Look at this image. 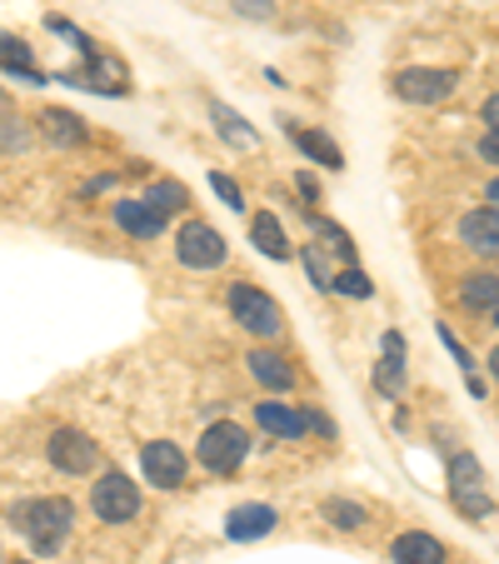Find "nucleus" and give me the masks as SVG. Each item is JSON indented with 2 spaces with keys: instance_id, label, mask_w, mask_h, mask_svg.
<instances>
[{
  "instance_id": "nucleus-1",
  "label": "nucleus",
  "mask_w": 499,
  "mask_h": 564,
  "mask_svg": "<svg viewBox=\"0 0 499 564\" xmlns=\"http://www.w3.org/2000/svg\"><path fill=\"white\" fill-rule=\"evenodd\" d=\"M15 524L25 530L35 554H55L70 534V505L65 500H31L25 510H15Z\"/></svg>"
},
{
  "instance_id": "nucleus-2",
  "label": "nucleus",
  "mask_w": 499,
  "mask_h": 564,
  "mask_svg": "<svg viewBox=\"0 0 499 564\" xmlns=\"http://www.w3.org/2000/svg\"><path fill=\"white\" fill-rule=\"evenodd\" d=\"M90 510L100 514L106 524H126L140 514V490H135V479L116 475L110 469L106 479H96V490H90Z\"/></svg>"
},
{
  "instance_id": "nucleus-3",
  "label": "nucleus",
  "mask_w": 499,
  "mask_h": 564,
  "mask_svg": "<svg viewBox=\"0 0 499 564\" xmlns=\"http://www.w3.org/2000/svg\"><path fill=\"white\" fill-rule=\"evenodd\" d=\"M455 70H430V65H410V70L394 75V96L414 100V106H440V100L455 96Z\"/></svg>"
},
{
  "instance_id": "nucleus-4",
  "label": "nucleus",
  "mask_w": 499,
  "mask_h": 564,
  "mask_svg": "<svg viewBox=\"0 0 499 564\" xmlns=\"http://www.w3.org/2000/svg\"><path fill=\"white\" fill-rule=\"evenodd\" d=\"M230 315L240 319L250 335H280V305L270 295H260V290H250V285H235L230 290Z\"/></svg>"
},
{
  "instance_id": "nucleus-5",
  "label": "nucleus",
  "mask_w": 499,
  "mask_h": 564,
  "mask_svg": "<svg viewBox=\"0 0 499 564\" xmlns=\"http://www.w3.org/2000/svg\"><path fill=\"white\" fill-rule=\"evenodd\" d=\"M245 449H250V440H245L240 425H210L200 440V465L215 469V475H230V469H240Z\"/></svg>"
},
{
  "instance_id": "nucleus-6",
  "label": "nucleus",
  "mask_w": 499,
  "mask_h": 564,
  "mask_svg": "<svg viewBox=\"0 0 499 564\" xmlns=\"http://www.w3.org/2000/svg\"><path fill=\"white\" fill-rule=\"evenodd\" d=\"M51 465L65 469V475H90V469L100 465V449L90 435H80V430H55L51 435Z\"/></svg>"
},
{
  "instance_id": "nucleus-7",
  "label": "nucleus",
  "mask_w": 499,
  "mask_h": 564,
  "mask_svg": "<svg viewBox=\"0 0 499 564\" xmlns=\"http://www.w3.org/2000/svg\"><path fill=\"white\" fill-rule=\"evenodd\" d=\"M175 256H181V265H191V270H215L225 260V240L210 230V225H185L181 230V240H175Z\"/></svg>"
},
{
  "instance_id": "nucleus-8",
  "label": "nucleus",
  "mask_w": 499,
  "mask_h": 564,
  "mask_svg": "<svg viewBox=\"0 0 499 564\" xmlns=\"http://www.w3.org/2000/svg\"><path fill=\"white\" fill-rule=\"evenodd\" d=\"M140 465H145V479L160 485V490H175L185 479V455H181V445H171V440H150Z\"/></svg>"
},
{
  "instance_id": "nucleus-9",
  "label": "nucleus",
  "mask_w": 499,
  "mask_h": 564,
  "mask_svg": "<svg viewBox=\"0 0 499 564\" xmlns=\"http://www.w3.org/2000/svg\"><path fill=\"white\" fill-rule=\"evenodd\" d=\"M479 485H485V469H479V459L475 455H459L455 459V505L465 514H475V520H485L489 500L479 495Z\"/></svg>"
},
{
  "instance_id": "nucleus-10",
  "label": "nucleus",
  "mask_w": 499,
  "mask_h": 564,
  "mask_svg": "<svg viewBox=\"0 0 499 564\" xmlns=\"http://www.w3.org/2000/svg\"><path fill=\"white\" fill-rule=\"evenodd\" d=\"M459 240L479 256H499V205H485V210H469L459 220Z\"/></svg>"
},
{
  "instance_id": "nucleus-11",
  "label": "nucleus",
  "mask_w": 499,
  "mask_h": 564,
  "mask_svg": "<svg viewBox=\"0 0 499 564\" xmlns=\"http://www.w3.org/2000/svg\"><path fill=\"white\" fill-rule=\"evenodd\" d=\"M275 530V510H270V505H240V510L230 514V520H225V534H230V540H260V534H270Z\"/></svg>"
},
{
  "instance_id": "nucleus-12",
  "label": "nucleus",
  "mask_w": 499,
  "mask_h": 564,
  "mask_svg": "<svg viewBox=\"0 0 499 564\" xmlns=\"http://www.w3.org/2000/svg\"><path fill=\"white\" fill-rule=\"evenodd\" d=\"M116 220H120V230H130L135 240H150V235L165 230V215H160L155 205H145V200H120Z\"/></svg>"
},
{
  "instance_id": "nucleus-13",
  "label": "nucleus",
  "mask_w": 499,
  "mask_h": 564,
  "mask_svg": "<svg viewBox=\"0 0 499 564\" xmlns=\"http://www.w3.org/2000/svg\"><path fill=\"white\" fill-rule=\"evenodd\" d=\"M394 560L400 564H445V544L435 540V534H400V540H394Z\"/></svg>"
},
{
  "instance_id": "nucleus-14",
  "label": "nucleus",
  "mask_w": 499,
  "mask_h": 564,
  "mask_svg": "<svg viewBox=\"0 0 499 564\" xmlns=\"http://www.w3.org/2000/svg\"><path fill=\"white\" fill-rule=\"evenodd\" d=\"M250 375H256L260 384H270V390H290V384H295V370H290L285 355H275V350L250 355Z\"/></svg>"
},
{
  "instance_id": "nucleus-15",
  "label": "nucleus",
  "mask_w": 499,
  "mask_h": 564,
  "mask_svg": "<svg viewBox=\"0 0 499 564\" xmlns=\"http://www.w3.org/2000/svg\"><path fill=\"white\" fill-rule=\"evenodd\" d=\"M290 135H295V145L305 150V155L315 160V165H325V171H340V165H345L340 145H335L329 135H319V130H290Z\"/></svg>"
},
{
  "instance_id": "nucleus-16",
  "label": "nucleus",
  "mask_w": 499,
  "mask_h": 564,
  "mask_svg": "<svg viewBox=\"0 0 499 564\" xmlns=\"http://www.w3.org/2000/svg\"><path fill=\"white\" fill-rule=\"evenodd\" d=\"M256 420H260V430H265V435H280V440H300V435H305V415H290L285 405H260Z\"/></svg>"
},
{
  "instance_id": "nucleus-17",
  "label": "nucleus",
  "mask_w": 499,
  "mask_h": 564,
  "mask_svg": "<svg viewBox=\"0 0 499 564\" xmlns=\"http://www.w3.org/2000/svg\"><path fill=\"white\" fill-rule=\"evenodd\" d=\"M250 240H256V246L265 250L270 260H290L285 230H280V220H275V215H256V220H250Z\"/></svg>"
},
{
  "instance_id": "nucleus-18",
  "label": "nucleus",
  "mask_w": 499,
  "mask_h": 564,
  "mask_svg": "<svg viewBox=\"0 0 499 564\" xmlns=\"http://www.w3.org/2000/svg\"><path fill=\"white\" fill-rule=\"evenodd\" d=\"M459 300L475 310H495L499 305V275L495 270H485V275H469L465 285H459Z\"/></svg>"
},
{
  "instance_id": "nucleus-19",
  "label": "nucleus",
  "mask_w": 499,
  "mask_h": 564,
  "mask_svg": "<svg viewBox=\"0 0 499 564\" xmlns=\"http://www.w3.org/2000/svg\"><path fill=\"white\" fill-rule=\"evenodd\" d=\"M41 126H45V135H51L55 145H80V140H86V126H80L70 110H45Z\"/></svg>"
},
{
  "instance_id": "nucleus-20",
  "label": "nucleus",
  "mask_w": 499,
  "mask_h": 564,
  "mask_svg": "<svg viewBox=\"0 0 499 564\" xmlns=\"http://www.w3.org/2000/svg\"><path fill=\"white\" fill-rule=\"evenodd\" d=\"M325 520L335 524V530H360V524H365V505H355V500H325Z\"/></svg>"
},
{
  "instance_id": "nucleus-21",
  "label": "nucleus",
  "mask_w": 499,
  "mask_h": 564,
  "mask_svg": "<svg viewBox=\"0 0 499 564\" xmlns=\"http://www.w3.org/2000/svg\"><path fill=\"white\" fill-rule=\"evenodd\" d=\"M145 205H155L160 215H175V210H181V205H185V185H175V181H160V185H150Z\"/></svg>"
},
{
  "instance_id": "nucleus-22",
  "label": "nucleus",
  "mask_w": 499,
  "mask_h": 564,
  "mask_svg": "<svg viewBox=\"0 0 499 564\" xmlns=\"http://www.w3.org/2000/svg\"><path fill=\"white\" fill-rule=\"evenodd\" d=\"M215 126H220L225 135L235 140V145H256V130H250V126H240V116H235L230 106H215Z\"/></svg>"
},
{
  "instance_id": "nucleus-23",
  "label": "nucleus",
  "mask_w": 499,
  "mask_h": 564,
  "mask_svg": "<svg viewBox=\"0 0 499 564\" xmlns=\"http://www.w3.org/2000/svg\"><path fill=\"white\" fill-rule=\"evenodd\" d=\"M310 225H315V235H325V246H335V250H340V256H345V260H350V256H355V246H350V235H345V230H340V225H329V220H319V215H315V220H310Z\"/></svg>"
},
{
  "instance_id": "nucleus-24",
  "label": "nucleus",
  "mask_w": 499,
  "mask_h": 564,
  "mask_svg": "<svg viewBox=\"0 0 499 564\" xmlns=\"http://www.w3.org/2000/svg\"><path fill=\"white\" fill-rule=\"evenodd\" d=\"M335 290H345V295H355V300H370V280L360 275V270H340V275L329 280Z\"/></svg>"
},
{
  "instance_id": "nucleus-25",
  "label": "nucleus",
  "mask_w": 499,
  "mask_h": 564,
  "mask_svg": "<svg viewBox=\"0 0 499 564\" xmlns=\"http://www.w3.org/2000/svg\"><path fill=\"white\" fill-rule=\"evenodd\" d=\"M210 185H215V195H220V200L230 205V210H240V205H245V200H240V185H235L230 175H220V171H215V175H210Z\"/></svg>"
},
{
  "instance_id": "nucleus-26",
  "label": "nucleus",
  "mask_w": 499,
  "mask_h": 564,
  "mask_svg": "<svg viewBox=\"0 0 499 564\" xmlns=\"http://www.w3.org/2000/svg\"><path fill=\"white\" fill-rule=\"evenodd\" d=\"M235 11L250 15V21H270V15H275V0H235Z\"/></svg>"
},
{
  "instance_id": "nucleus-27",
  "label": "nucleus",
  "mask_w": 499,
  "mask_h": 564,
  "mask_svg": "<svg viewBox=\"0 0 499 564\" xmlns=\"http://www.w3.org/2000/svg\"><path fill=\"white\" fill-rule=\"evenodd\" d=\"M305 265H310V275H315V285H319V290H329V280H335V275L325 270V260H319L315 250H305Z\"/></svg>"
},
{
  "instance_id": "nucleus-28",
  "label": "nucleus",
  "mask_w": 499,
  "mask_h": 564,
  "mask_svg": "<svg viewBox=\"0 0 499 564\" xmlns=\"http://www.w3.org/2000/svg\"><path fill=\"white\" fill-rule=\"evenodd\" d=\"M479 155H485V160H495V165H499V130H489V135L479 140Z\"/></svg>"
},
{
  "instance_id": "nucleus-29",
  "label": "nucleus",
  "mask_w": 499,
  "mask_h": 564,
  "mask_svg": "<svg viewBox=\"0 0 499 564\" xmlns=\"http://www.w3.org/2000/svg\"><path fill=\"white\" fill-rule=\"evenodd\" d=\"M485 120H489V130H499V96L485 100Z\"/></svg>"
},
{
  "instance_id": "nucleus-30",
  "label": "nucleus",
  "mask_w": 499,
  "mask_h": 564,
  "mask_svg": "<svg viewBox=\"0 0 499 564\" xmlns=\"http://www.w3.org/2000/svg\"><path fill=\"white\" fill-rule=\"evenodd\" d=\"M489 375L499 380V345H495V355H489Z\"/></svg>"
},
{
  "instance_id": "nucleus-31",
  "label": "nucleus",
  "mask_w": 499,
  "mask_h": 564,
  "mask_svg": "<svg viewBox=\"0 0 499 564\" xmlns=\"http://www.w3.org/2000/svg\"><path fill=\"white\" fill-rule=\"evenodd\" d=\"M489 200H495V205H499V181H495V185H489Z\"/></svg>"
},
{
  "instance_id": "nucleus-32",
  "label": "nucleus",
  "mask_w": 499,
  "mask_h": 564,
  "mask_svg": "<svg viewBox=\"0 0 499 564\" xmlns=\"http://www.w3.org/2000/svg\"><path fill=\"white\" fill-rule=\"evenodd\" d=\"M495 315H499V305H495Z\"/></svg>"
}]
</instances>
